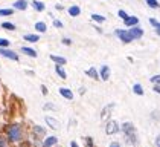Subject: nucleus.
<instances>
[{"mask_svg": "<svg viewBox=\"0 0 160 147\" xmlns=\"http://www.w3.org/2000/svg\"><path fill=\"white\" fill-rule=\"evenodd\" d=\"M6 135H8V139H9L11 143H17V141H20V139H22V136H23L22 126H20V124H17V122H14V124H11V126H8Z\"/></svg>", "mask_w": 160, "mask_h": 147, "instance_id": "nucleus-1", "label": "nucleus"}, {"mask_svg": "<svg viewBox=\"0 0 160 147\" xmlns=\"http://www.w3.org/2000/svg\"><path fill=\"white\" fill-rule=\"evenodd\" d=\"M121 130L125 133V138L130 144H136L137 143V135H136V127L133 122H123L121 126Z\"/></svg>", "mask_w": 160, "mask_h": 147, "instance_id": "nucleus-2", "label": "nucleus"}, {"mask_svg": "<svg viewBox=\"0 0 160 147\" xmlns=\"http://www.w3.org/2000/svg\"><path fill=\"white\" fill-rule=\"evenodd\" d=\"M119 130H121V126L114 120H108L107 121V124H105V133L107 135H114V133H118Z\"/></svg>", "mask_w": 160, "mask_h": 147, "instance_id": "nucleus-3", "label": "nucleus"}, {"mask_svg": "<svg viewBox=\"0 0 160 147\" xmlns=\"http://www.w3.org/2000/svg\"><path fill=\"white\" fill-rule=\"evenodd\" d=\"M114 34H116L118 38H119L121 41H123V43H131V41H133V38H131V35H130L128 29H116Z\"/></svg>", "mask_w": 160, "mask_h": 147, "instance_id": "nucleus-4", "label": "nucleus"}, {"mask_svg": "<svg viewBox=\"0 0 160 147\" xmlns=\"http://www.w3.org/2000/svg\"><path fill=\"white\" fill-rule=\"evenodd\" d=\"M0 55L5 57V58H9V60H12V61H18V54L8 48H0Z\"/></svg>", "mask_w": 160, "mask_h": 147, "instance_id": "nucleus-5", "label": "nucleus"}, {"mask_svg": "<svg viewBox=\"0 0 160 147\" xmlns=\"http://www.w3.org/2000/svg\"><path fill=\"white\" fill-rule=\"evenodd\" d=\"M128 32H130V35L133 40H139V38H142L143 37V29L142 28H139L137 24L136 26H131L130 29H128Z\"/></svg>", "mask_w": 160, "mask_h": 147, "instance_id": "nucleus-6", "label": "nucleus"}, {"mask_svg": "<svg viewBox=\"0 0 160 147\" xmlns=\"http://www.w3.org/2000/svg\"><path fill=\"white\" fill-rule=\"evenodd\" d=\"M110 74H111V71H110V68L108 66H102L101 68V71H99V78H102L104 81H107L108 78H110Z\"/></svg>", "mask_w": 160, "mask_h": 147, "instance_id": "nucleus-7", "label": "nucleus"}, {"mask_svg": "<svg viewBox=\"0 0 160 147\" xmlns=\"http://www.w3.org/2000/svg\"><path fill=\"white\" fill-rule=\"evenodd\" d=\"M12 8L14 9H18V11H25L28 8V0H15Z\"/></svg>", "mask_w": 160, "mask_h": 147, "instance_id": "nucleus-8", "label": "nucleus"}, {"mask_svg": "<svg viewBox=\"0 0 160 147\" xmlns=\"http://www.w3.org/2000/svg\"><path fill=\"white\" fill-rule=\"evenodd\" d=\"M25 55H28V57H32V58H37V51L32 48H29V46H22V49H20Z\"/></svg>", "mask_w": 160, "mask_h": 147, "instance_id": "nucleus-9", "label": "nucleus"}, {"mask_svg": "<svg viewBox=\"0 0 160 147\" xmlns=\"http://www.w3.org/2000/svg\"><path fill=\"white\" fill-rule=\"evenodd\" d=\"M123 24H125V26H128V28L136 26V24H139V19H137V17H134V15H128V17L123 20Z\"/></svg>", "mask_w": 160, "mask_h": 147, "instance_id": "nucleus-10", "label": "nucleus"}, {"mask_svg": "<svg viewBox=\"0 0 160 147\" xmlns=\"http://www.w3.org/2000/svg\"><path fill=\"white\" fill-rule=\"evenodd\" d=\"M114 107V103H110L108 106H105L104 110H102V113H101V120H104V121H107V117H110L111 113V109Z\"/></svg>", "mask_w": 160, "mask_h": 147, "instance_id": "nucleus-11", "label": "nucleus"}, {"mask_svg": "<svg viewBox=\"0 0 160 147\" xmlns=\"http://www.w3.org/2000/svg\"><path fill=\"white\" fill-rule=\"evenodd\" d=\"M58 143V138L57 136H48L43 143V147H53L55 144Z\"/></svg>", "mask_w": 160, "mask_h": 147, "instance_id": "nucleus-12", "label": "nucleus"}, {"mask_svg": "<svg viewBox=\"0 0 160 147\" xmlns=\"http://www.w3.org/2000/svg\"><path fill=\"white\" fill-rule=\"evenodd\" d=\"M60 94H61L66 100H73V92H72L70 89H67V87H60Z\"/></svg>", "mask_w": 160, "mask_h": 147, "instance_id": "nucleus-13", "label": "nucleus"}, {"mask_svg": "<svg viewBox=\"0 0 160 147\" xmlns=\"http://www.w3.org/2000/svg\"><path fill=\"white\" fill-rule=\"evenodd\" d=\"M32 8L37 12H43L46 9V5H44L43 2H40V0H34V2H32Z\"/></svg>", "mask_w": 160, "mask_h": 147, "instance_id": "nucleus-14", "label": "nucleus"}, {"mask_svg": "<svg viewBox=\"0 0 160 147\" xmlns=\"http://www.w3.org/2000/svg\"><path fill=\"white\" fill-rule=\"evenodd\" d=\"M46 122H48V126H49L50 129H53V130H57V129L60 127L58 121H57L55 118H52V117H46Z\"/></svg>", "mask_w": 160, "mask_h": 147, "instance_id": "nucleus-15", "label": "nucleus"}, {"mask_svg": "<svg viewBox=\"0 0 160 147\" xmlns=\"http://www.w3.org/2000/svg\"><path fill=\"white\" fill-rule=\"evenodd\" d=\"M67 12H69V15H70V17H78V15L81 14V8H79V6H76V5H73V6H70V8L67 9Z\"/></svg>", "mask_w": 160, "mask_h": 147, "instance_id": "nucleus-16", "label": "nucleus"}, {"mask_svg": "<svg viewBox=\"0 0 160 147\" xmlns=\"http://www.w3.org/2000/svg\"><path fill=\"white\" fill-rule=\"evenodd\" d=\"M23 40L29 41V43H37L38 40H40V37L37 34H26V35H23Z\"/></svg>", "mask_w": 160, "mask_h": 147, "instance_id": "nucleus-17", "label": "nucleus"}, {"mask_svg": "<svg viewBox=\"0 0 160 147\" xmlns=\"http://www.w3.org/2000/svg\"><path fill=\"white\" fill-rule=\"evenodd\" d=\"M55 72L58 74V75H60V78H62V80H66V78H67V74H66V71L62 69L61 64H57V66H55Z\"/></svg>", "mask_w": 160, "mask_h": 147, "instance_id": "nucleus-18", "label": "nucleus"}, {"mask_svg": "<svg viewBox=\"0 0 160 147\" xmlns=\"http://www.w3.org/2000/svg\"><path fill=\"white\" fill-rule=\"evenodd\" d=\"M86 74L90 77V78H95V80H98L99 78V72L96 71V68H90V69H87Z\"/></svg>", "mask_w": 160, "mask_h": 147, "instance_id": "nucleus-19", "label": "nucleus"}, {"mask_svg": "<svg viewBox=\"0 0 160 147\" xmlns=\"http://www.w3.org/2000/svg\"><path fill=\"white\" fill-rule=\"evenodd\" d=\"M50 60L52 61H55V63H57V64H66V63H67V60H66V58H64V57H60V55H50Z\"/></svg>", "mask_w": 160, "mask_h": 147, "instance_id": "nucleus-20", "label": "nucleus"}, {"mask_svg": "<svg viewBox=\"0 0 160 147\" xmlns=\"http://www.w3.org/2000/svg\"><path fill=\"white\" fill-rule=\"evenodd\" d=\"M14 14V8H2L0 9V17H9Z\"/></svg>", "mask_w": 160, "mask_h": 147, "instance_id": "nucleus-21", "label": "nucleus"}, {"mask_svg": "<svg viewBox=\"0 0 160 147\" xmlns=\"http://www.w3.org/2000/svg\"><path fill=\"white\" fill-rule=\"evenodd\" d=\"M35 31L37 32H46L48 31V26H46L44 22H37L35 23Z\"/></svg>", "mask_w": 160, "mask_h": 147, "instance_id": "nucleus-22", "label": "nucleus"}, {"mask_svg": "<svg viewBox=\"0 0 160 147\" xmlns=\"http://www.w3.org/2000/svg\"><path fill=\"white\" fill-rule=\"evenodd\" d=\"M0 26H2L3 29H6V31H15V24L11 23V22H3Z\"/></svg>", "mask_w": 160, "mask_h": 147, "instance_id": "nucleus-23", "label": "nucleus"}, {"mask_svg": "<svg viewBox=\"0 0 160 147\" xmlns=\"http://www.w3.org/2000/svg\"><path fill=\"white\" fill-rule=\"evenodd\" d=\"M149 23L154 26V29H156L157 35H160V22L159 20H156V19H149Z\"/></svg>", "mask_w": 160, "mask_h": 147, "instance_id": "nucleus-24", "label": "nucleus"}, {"mask_svg": "<svg viewBox=\"0 0 160 147\" xmlns=\"http://www.w3.org/2000/svg\"><path fill=\"white\" fill-rule=\"evenodd\" d=\"M92 20L96 22V23H104L105 22V17L104 15H99V14H92Z\"/></svg>", "mask_w": 160, "mask_h": 147, "instance_id": "nucleus-25", "label": "nucleus"}, {"mask_svg": "<svg viewBox=\"0 0 160 147\" xmlns=\"http://www.w3.org/2000/svg\"><path fill=\"white\" fill-rule=\"evenodd\" d=\"M145 3H147L149 8H152V9H157V8H160V3L157 2V0H145Z\"/></svg>", "mask_w": 160, "mask_h": 147, "instance_id": "nucleus-26", "label": "nucleus"}, {"mask_svg": "<svg viewBox=\"0 0 160 147\" xmlns=\"http://www.w3.org/2000/svg\"><path fill=\"white\" fill-rule=\"evenodd\" d=\"M133 92H134L136 95H143V89H142V86H140V84H134V86H133Z\"/></svg>", "mask_w": 160, "mask_h": 147, "instance_id": "nucleus-27", "label": "nucleus"}, {"mask_svg": "<svg viewBox=\"0 0 160 147\" xmlns=\"http://www.w3.org/2000/svg\"><path fill=\"white\" fill-rule=\"evenodd\" d=\"M11 46V41L8 38H0V48H9Z\"/></svg>", "mask_w": 160, "mask_h": 147, "instance_id": "nucleus-28", "label": "nucleus"}, {"mask_svg": "<svg viewBox=\"0 0 160 147\" xmlns=\"http://www.w3.org/2000/svg\"><path fill=\"white\" fill-rule=\"evenodd\" d=\"M34 133H38V136H43V135H44V129L40 127V126H35V127H34Z\"/></svg>", "mask_w": 160, "mask_h": 147, "instance_id": "nucleus-29", "label": "nucleus"}, {"mask_svg": "<svg viewBox=\"0 0 160 147\" xmlns=\"http://www.w3.org/2000/svg\"><path fill=\"white\" fill-rule=\"evenodd\" d=\"M118 15H119V19H122V20H125V19L128 17V14L123 11V9H119V11H118Z\"/></svg>", "mask_w": 160, "mask_h": 147, "instance_id": "nucleus-30", "label": "nucleus"}, {"mask_svg": "<svg viewBox=\"0 0 160 147\" xmlns=\"http://www.w3.org/2000/svg\"><path fill=\"white\" fill-rule=\"evenodd\" d=\"M152 90H154V92H157V94H160V81H156V83H154Z\"/></svg>", "mask_w": 160, "mask_h": 147, "instance_id": "nucleus-31", "label": "nucleus"}, {"mask_svg": "<svg viewBox=\"0 0 160 147\" xmlns=\"http://www.w3.org/2000/svg\"><path fill=\"white\" fill-rule=\"evenodd\" d=\"M53 26L61 29V28H62V22H61V20H53Z\"/></svg>", "mask_w": 160, "mask_h": 147, "instance_id": "nucleus-32", "label": "nucleus"}, {"mask_svg": "<svg viewBox=\"0 0 160 147\" xmlns=\"http://www.w3.org/2000/svg\"><path fill=\"white\" fill-rule=\"evenodd\" d=\"M62 45L69 46V45H72V40H70V38H62Z\"/></svg>", "mask_w": 160, "mask_h": 147, "instance_id": "nucleus-33", "label": "nucleus"}, {"mask_svg": "<svg viewBox=\"0 0 160 147\" xmlns=\"http://www.w3.org/2000/svg\"><path fill=\"white\" fill-rule=\"evenodd\" d=\"M48 109H55V104H52V103H48V104H44V110Z\"/></svg>", "mask_w": 160, "mask_h": 147, "instance_id": "nucleus-34", "label": "nucleus"}, {"mask_svg": "<svg viewBox=\"0 0 160 147\" xmlns=\"http://www.w3.org/2000/svg\"><path fill=\"white\" fill-rule=\"evenodd\" d=\"M151 81H152V83H156V81H160V75H154V77H151Z\"/></svg>", "mask_w": 160, "mask_h": 147, "instance_id": "nucleus-35", "label": "nucleus"}, {"mask_svg": "<svg viewBox=\"0 0 160 147\" xmlns=\"http://www.w3.org/2000/svg\"><path fill=\"white\" fill-rule=\"evenodd\" d=\"M55 8H57L58 11H62V9H64V6H62V5H60V3H57V5H55Z\"/></svg>", "mask_w": 160, "mask_h": 147, "instance_id": "nucleus-36", "label": "nucleus"}, {"mask_svg": "<svg viewBox=\"0 0 160 147\" xmlns=\"http://www.w3.org/2000/svg\"><path fill=\"white\" fill-rule=\"evenodd\" d=\"M86 141H87V144H88V147H93V143H92V138H87Z\"/></svg>", "mask_w": 160, "mask_h": 147, "instance_id": "nucleus-37", "label": "nucleus"}, {"mask_svg": "<svg viewBox=\"0 0 160 147\" xmlns=\"http://www.w3.org/2000/svg\"><path fill=\"white\" fill-rule=\"evenodd\" d=\"M41 92H43V94H44V95H46V94H48V89H46V86H41Z\"/></svg>", "mask_w": 160, "mask_h": 147, "instance_id": "nucleus-38", "label": "nucleus"}, {"mask_svg": "<svg viewBox=\"0 0 160 147\" xmlns=\"http://www.w3.org/2000/svg\"><path fill=\"white\" fill-rule=\"evenodd\" d=\"M110 147H121V146H119V143H111Z\"/></svg>", "mask_w": 160, "mask_h": 147, "instance_id": "nucleus-39", "label": "nucleus"}, {"mask_svg": "<svg viewBox=\"0 0 160 147\" xmlns=\"http://www.w3.org/2000/svg\"><path fill=\"white\" fill-rule=\"evenodd\" d=\"M0 147H5V141H3L2 138H0Z\"/></svg>", "mask_w": 160, "mask_h": 147, "instance_id": "nucleus-40", "label": "nucleus"}, {"mask_svg": "<svg viewBox=\"0 0 160 147\" xmlns=\"http://www.w3.org/2000/svg\"><path fill=\"white\" fill-rule=\"evenodd\" d=\"M70 147H78V144H76L75 141H72V144H70Z\"/></svg>", "mask_w": 160, "mask_h": 147, "instance_id": "nucleus-41", "label": "nucleus"}]
</instances>
